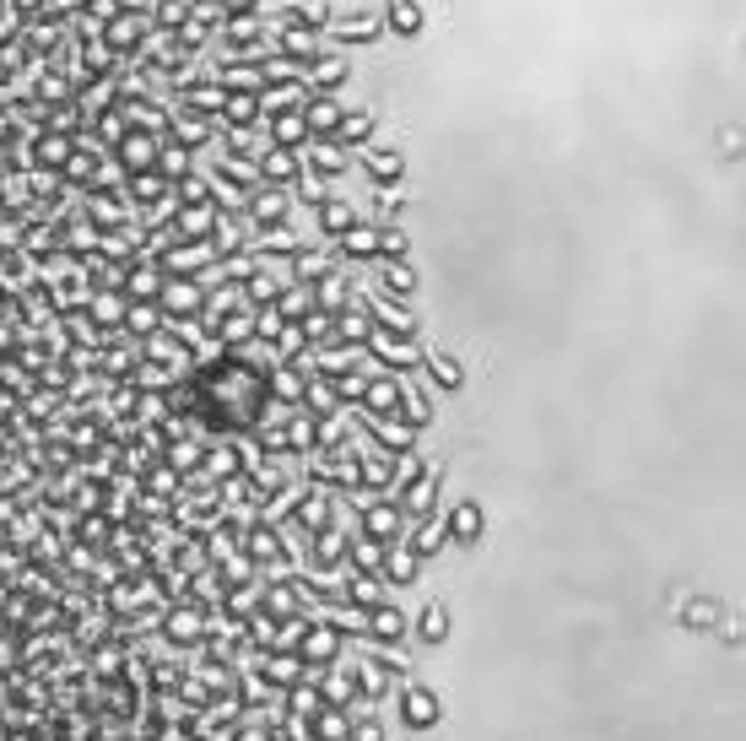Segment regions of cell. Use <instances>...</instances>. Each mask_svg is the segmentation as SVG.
<instances>
[{
  "label": "cell",
  "mask_w": 746,
  "mask_h": 741,
  "mask_svg": "<svg viewBox=\"0 0 746 741\" xmlns=\"http://www.w3.org/2000/svg\"><path fill=\"white\" fill-rule=\"evenodd\" d=\"M158 309H163L168 326H190L206 314V282L201 277H168L158 292Z\"/></svg>",
  "instance_id": "1"
},
{
  "label": "cell",
  "mask_w": 746,
  "mask_h": 741,
  "mask_svg": "<svg viewBox=\"0 0 746 741\" xmlns=\"http://www.w3.org/2000/svg\"><path fill=\"white\" fill-rule=\"evenodd\" d=\"M292 655L303 660L309 677H314V671H331V665H341V633H335L331 622L309 618V628H303L298 644H292Z\"/></svg>",
  "instance_id": "2"
},
{
  "label": "cell",
  "mask_w": 746,
  "mask_h": 741,
  "mask_svg": "<svg viewBox=\"0 0 746 741\" xmlns=\"http://www.w3.org/2000/svg\"><path fill=\"white\" fill-rule=\"evenodd\" d=\"M406 514H401V503L395 498H369L363 509H357V535H369L379 547H390V541H401L406 535Z\"/></svg>",
  "instance_id": "3"
},
{
  "label": "cell",
  "mask_w": 746,
  "mask_h": 741,
  "mask_svg": "<svg viewBox=\"0 0 746 741\" xmlns=\"http://www.w3.org/2000/svg\"><path fill=\"white\" fill-rule=\"evenodd\" d=\"M438 493H444V471L438 465H422L412 482L395 493V503H401L406 520H427V514H438Z\"/></svg>",
  "instance_id": "4"
},
{
  "label": "cell",
  "mask_w": 746,
  "mask_h": 741,
  "mask_svg": "<svg viewBox=\"0 0 746 741\" xmlns=\"http://www.w3.org/2000/svg\"><path fill=\"white\" fill-rule=\"evenodd\" d=\"M158 147H163V136H158L152 124H130L124 141L109 152V158H114V163L124 168V179H130V173H147V168L158 163Z\"/></svg>",
  "instance_id": "5"
},
{
  "label": "cell",
  "mask_w": 746,
  "mask_h": 741,
  "mask_svg": "<svg viewBox=\"0 0 746 741\" xmlns=\"http://www.w3.org/2000/svg\"><path fill=\"white\" fill-rule=\"evenodd\" d=\"M401 720H406V731H438V720H444V703L438 693L427 688V682H406L401 688Z\"/></svg>",
  "instance_id": "6"
},
{
  "label": "cell",
  "mask_w": 746,
  "mask_h": 741,
  "mask_svg": "<svg viewBox=\"0 0 746 741\" xmlns=\"http://www.w3.org/2000/svg\"><path fill=\"white\" fill-rule=\"evenodd\" d=\"M363 314H369L373 330H390V336H406V341L422 336L412 303H395V298H384V292H369V298H363Z\"/></svg>",
  "instance_id": "7"
},
{
  "label": "cell",
  "mask_w": 746,
  "mask_h": 741,
  "mask_svg": "<svg viewBox=\"0 0 746 741\" xmlns=\"http://www.w3.org/2000/svg\"><path fill=\"white\" fill-rule=\"evenodd\" d=\"M303 173H309V168H303V152H282V147L254 152V179L271 184V190H292Z\"/></svg>",
  "instance_id": "8"
},
{
  "label": "cell",
  "mask_w": 746,
  "mask_h": 741,
  "mask_svg": "<svg viewBox=\"0 0 746 741\" xmlns=\"http://www.w3.org/2000/svg\"><path fill=\"white\" fill-rule=\"evenodd\" d=\"M98 43H103L114 60H130V54L147 43V17H135V11H120V17H109V22L98 28Z\"/></svg>",
  "instance_id": "9"
},
{
  "label": "cell",
  "mask_w": 746,
  "mask_h": 741,
  "mask_svg": "<svg viewBox=\"0 0 746 741\" xmlns=\"http://www.w3.org/2000/svg\"><path fill=\"white\" fill-rule=\"evenodd\" d=\"M412 633V622L401 618V607L379 601L373 612H363V644H379V650H401V639Z\"/></svg>",
  "instance_id": "10"
},
{
  "label": "cell",
  "mask_w": 746,
  "mask_h": 741,
  "mask_svg": "<svg viewBox=\"0 0 746 741\" xmlns=\"http://www.w3.org/2000/svg\"><path fill=\"white\" fill-rule=\"evenodd\" d=\"M303 569H309V574H341V569H346V531H341V525H331V531L309 535Z\"/></svg>",
  "instance_id": "11"
},
{
  "label": "cell",
  "mask_w": 746,
  "mask_h": 741,
  "mask_svg": "<svg viewBox=\"0 0 746 741\" xmlns=\"http://www.w3.org/2000/svg\"><path fill=\"white\" fill-rule=\"evenodd\" d=\"M331 249H335V260H352V266H363V260H369V266H373V260L384 254V228H379V222H352Z\"/></svg>",
  "instance_id": "12"
},
{
  "label": "cell",
  "mask_w": 746,
  "mask_h": 741,
  "mask_svg": "<svg viewBox=\"0 0 746 741\" xmlns=\"http://www.w3.org/2000/svg\"><path fill=\"white\" fill-rule=\"evenodd\" d=\"M335 266H341V260H335V249H331V244H303V249H298V254L288 260V282L320 288V282L331 277Z\"/></svg>",
  "instance_id": "13"
},
{
  "label": "cell",
  "mask_w": 746,
  "mask_h": 741,
  "mask_svg": "<svg viewBox=\"0 0 746 741\" xmlns=\"http://www.w3.org/2000/svg\"><path fill=\"white\" fill-rule=\"evenodd\" d=\"M320 39L335 43V49H363V43H379V39H384V22H379L373 11H357V17H341V22H331Z\"/></svg>",
  "instance_id": "14"
},
{
  "label": "cell",
  "mask_w": 746,
  "mask_h": 741,
  "mask_svg": "<svg viewBox=\"0 0 746 741\" xmlns=\"http://www.w3.org/2000/svg\"><path fill=\"white\" fill-rule=\"evenodd\" d=\"M265 141L271 147H282V152H303L309 147V124H303V103H292V109H276V114H265Z\"/></svg>",
  "instance_id": "15"
},
{
  "label": "cell",
  "mask_w": 746,
  "mask_h": 741,
  "mask_svg": "<svg viewBox=\"0 0 746 741\" xmlns=\"http://www.w3.org/2000/svg\"><path fill=\"white\" fill-rule=\"evenodd\" d=\"M482 531H487V514H482V503H476V498L450 503V514H444V535H450V547H476Z\"/></svg>",
  "instance_id": "16"
},
{
  "label": "cell",
  "mask_w": 746,
  "mask_h": 741,
  "mask_svg": "<svg viewBox=\"0 0 746 741\" xmlns=\"http://www.w3.org/2000/svg\"><path fill=\"white\" fill-rule=\"evenodd\" d=\"M163 266L158 260H135V266H124L120 277V298L124 303H158V292H163Z\"/></svg>",
  "instance_id": "17"
},
{
  "label": "cell",
  "mask_w": 746,
  "mask_h": 741,
  "mask_svg": "<svg viewBox=\"0 0 746 741\" xmlns=\"http://www.w3.org/2000/svg\"><path fill=\"white\" fill-rule=\"evenodd\" d=\"M357 412L363 417H401V373H369Z\"/></svg>",
  "instance_id": "18"
},
{
  "label": "cell",
  "mask_w": 746,
  "mask_h": 741,
  "mask_svg": "<svg viewBox=\"0 0 746 741\" xmlns=\"http://www.w3.org/2000/svg\"><path fill=\"white\" fill-rule=\"evenodd\" d=\"M303 168H309L320 184H335V179H346L352 152H346V147H335V141H309V147H303Z\"/></svg>",
  "instance_id": "19"
},
{
  "label": "cell",
  "mask_w": 746,
  "mask_h": 741,
  "mask_svg": "<svg viewBox=\"0 0 746 741\" xmlns=\"http://www.w3.org/2000/svg\"><path fill=\"white\" fill-rule=\"evenodd\" d=\"M357 422L369 428L373 450H384V454H412L416 450V433L401 422V417H363L357 412Z\"/></svg>",
  "instance_id": "20"
},
{
  "label": "cell",
  "mask_w": 746,
  "mask_h": 741,
  "mask_svg": "<svg viewBox=\"0 0 746 741\" xmlns=\"http://www.w3.org/2000/svg\"><path fill=\"white\" fill-rule=\"evenodd\" d=\"M346 82H352V66H346L335 49H325V54H320V60L303 71V87H309V92H325V98H335Z\"/></svg>",
  "instance_id": "21"
},
{
  "label": "cell",
  "mask_w": 746,
  "mask_h": 741,
  "mask_svg": "<svg viewBox=\"0 0 746 741\" xmlns=\"http://www.w3.org/2000/svg\"><path fill=\"white\" fill-rule=\"evenodd\" d=\"M163 277H206L211 271V244H168L158 254Z\"/></svg>",
  "instance_id": "22"
},
{
  "label": "cell",
  "mask_w": 746,
  "mask_h": 741,
  "mask_svg": "<svg viewBox=\"0 0 746 741\" xmlns=\"http://www.w3.org/2000/svg\"><path fill=\"white\" fill-rule=\"evenodd\" d=\"M341 98H325V92H309L303 98V124H309V141H331L335 124H341Z\"/></svg>",
  "instance_id": "23"
},
{
  "label": "cell",
  "mask_w": 746,
  "mask_h": 741,
  "mask_svg": "<svg viewBox=\"0 0 746 741\" xmlns=\"http://www.w3.org/2000/svg\"><path fill=\"white\" fill-rule=\"evenodd\" d=\"M82 320H87L92 330H103V336H120V326H124V298H120V288L92 292V298H87V309H82Z\"/></svg>",
  "instance_id": "24"
},
{
  "label": "cell",
  "mask_w": 746,
  "mask_h": 741,
  "mask_svg": "<svg viewBox=\"0 0 746 741\" xmlns=\"http://www.w3.org/2000/svg\"><path fill=\"white\" fill-rule=\"evenodd\" d=\"M352 303H357V298H352V271H346V260H341V266H335L331 277H325V282H320V288H314V309H320V314H346V309H352Z\"/></svg>",
  "instance_id": "25"
},
{
  "label": "cell",
  "mask_w": 746,
  "mask_h": 741,
  "mask_svg": "<svg viewBox=\"0 0 746 741\" xmlns=\"http://www.w3.org/2000/svg\"><path fill=\"white\" fill-rule=\"evenodd\" d=\"M373 266H379V288L373 292H384V298H395V303H412L416 298L412 260H373Z\"/></svg>",
  "instance_id": "26"
},
{
  "label": "cell",
  "mask_w": 746,
  "mask_h": 741,
  "mask_svg": "<svg viewBox=\"0 0 746 741\" xmlns=\"http://www.w3.org/2000/svg\"><path fill=\"white\" fill-rule=\"evenodd\" d=\"M260 103L254 98H222L216 103V130H233V136H254L260 130Z\"/></svg>",
  "instance_id": "27"
},
{
  "label": "cell",
  "mask_w": 746,
  "mask_h": 741,
  "mask_svg": "<svg viewBox=\"0 0 746 741\" xmlns=\"http://www.w3.org/2000/svg\"><path fill=\"white\" fill-rule=\"evenodd\" d=\"M373 130H379V114H373V109H346L331 141L335 147H346V152H357V147H369L373 141Z\"/></svg>",
  "instance_id": "28"
},
{
  "label": "cell",
  "mask_w": 746,
  "mask_h": 741,
  "mask_svg": "<svg viewBox=\"0 0 746 741\" xmlns=\"http://www.w3.org/2000/svg\"><path fill=\"white\" fill-rule=\"evenodd\" d=\"M363 168H369V179L379 190H395V184L406 179V158H401L395 147H369V152H363Z\"/></svg>",
  "instance_id": "29"
},
{
  "label": "cell",
  "mask_w": 746,
  "mask_h": 741,
  "mask_svg": "<svg viewBox=\"0 0 746 741\" xmlns=\"http://www.w3.org/2000/svg\"><path fill=\"white\" fill-rule=\"evenodd\" d=\"M379 579H384V584H416V579H422V558H416L406 541H390V547H384V569H379Z\"/></svg>",
  "instance_id": "30"
},
{
  "label": "cell",
  "mask_w": 746,
  "mask_h": 741,
  "mask_svg": "<svg viewBox=\"0 0 746 741\" xmlns=\"http://www.w3.org/2000/svg\"><path fill=\"white\" fill-rule=\"evenodd\" d=\"M379 22H384V28H390V33H395V39H416V33H422V28H427V11H422V6H416V0H390V6H384V17H379Z\"/></svg>",
  "instance_id": "31"
},
{
  "label": "cell",
  "mask_w": 746,
  "mask_h": 741,
  "mask_svg": "<svg viewBox=\"0 0 746 741\" xmlns=\"http://www.w3.org/2000/svg\"><path fill=\"white\" fill-rule=\"evenodd\" d=\"M288 288V277H276V271H265V266H260V271H254V277H249L244 288V309L249 314H260V309H271V303H276V292Z\"/></svg>",
  "instance_id": "32"
},
{
  "label": "cell",
  "mask_w": 746,
  "mask_h": 741,
  "mask_svg": "<svg viewBox=\"0 0 746 741\" xmlns=\"http://www.w3.org/2000/svg\"><path fill=\"white\" fill-rule=\"evenodd\" d=\"M346 569H352V574H373V579H379V569H384V547L369 541V535L346 531Z\"/></svg>",
  "instance_id": "33"
},
{
  "label": "cell",
  "mask_w": 746,
  "mask_h": 741,
  "mask_svg": "<svg viewBox=\"0 0 746 741\" xmlns=\"http://www.w3.org/2000/svg\"><path fill=\"white\" fill-rule=\"evenodd\" d=\"M369 314H363V303H352L346 314H335V347H346V352H363V341H369Z\"/></svg>",
  "instance_id": "34"
},
{
  "label": "cell",
  "mask_w": 746,
  "mask_h": 741,
  "mask_svg": "<svg viewBox=\"0 0 746 741\" xmlns=\"http://www.w3.org/2000/svg\"><path fill=\"white\" fill-rule=\"evenodd\" d=\"M309 309H314V288H303V282H288V288L276 292V303H271V314H276L282 326H298Z\"/></svg>",
  "instance_id": "35"
},
{
  "label": "cell",
  "mask_w": 746,
  "mask_h": 741,
  "mask_svg": "<svg viewBox=\"0 0 746 741\" xmlns=\"http://www.w3.org/2000/svg\"><path fill=\"white\" fill-rule=\"evenodd\" d=\"M303 731H309V741H346V709L320 703V709L303 720Z\"/></svg>",
  "instance_id": "36"
},
{
  "label": "cell",
  "mask_w": 746,
  "mask_h": 741,
  "mask_svg": "<svg viewBox=\"0 0 746 741\" xmlns=\"http://www.w3.org/2000/svg\"><path fill=\"white\" fill-rule=\"evenodd\" d=\"M211 341H216V347H244V341H254V314H249V309L222 314V320L211 326Z\"/></svg>",
  "instance_id": "37"
},
{
  "label": "cell",
  "mask_w": 746,
  "mask_h": 741,
  "mask_svg": "<svg viewBox=\"0 0 746 741\" xmlns=\"http://www.w3.org/2000/svg\"><path fill=\"white\" fill-rule=\"evenodd\" d=\"M314 217H320V233H325V239H341V233H346V228H352V222H357V211L346 207V201H341V196H331V201H320V207H314Z\"/></svg>",
  "instance_id": "38"
},
{
  "label": "cell",
  "mask_w": 746,
  "mask_h": 741,
  "mask_svg": "<svg viewBox=\"0 0 746 741\" xmlns=\"http://www.w3.org/2000/svg\"><path fill=\"white\" fill-rule=\"evenodd\" d=\"M416 639H422L427 650L450 639V607H444V601H427V607H422V618H416Z\"/></svg>",
  "instance_id": "39"
},
{
  "label": "cell",
  "mask_w": 746,
  "mask_h": 741,
  "mask_svg": "<svg viewBox=\"0 0 746 741\" xmlns=\"http://www.w3.org/2000/svg\"><path fill=\"white\" fill-rule=\"evenodd\" d=\"M422 369L433 373L438 390H460V384H465V369H460V358H450V352H433V347H427V352H422Z\"/></svg>",
  "instance_id": "40"
},
{
  "label": "cell",
  "mask_w": 746,
  "mask_h": 741,
  "mask_svg": "<svg viewBox=\"0 0 746 741\" xmlns=\"http://www.w3.org/2000/svg\"><path fill=\"white\" fill-rule=\"evenodd\" d=\"M124 336L130 341H141V336H152V330H163V309L158 303H124Z\"/></svg>",
  "instance_id": "41"
},
{
  "label": "cell",
  "mask_w": 746,
  "mask_h": 741,
  "mask_svg": "<svg viewBox=\"0 0 746 741\" xmlns=\"http://www.w3.org/2000/svg\"><path fill=\"white\" fill-rule=\"evenodd\" d=\"M179 482H184V477H179L168 460H158V465L141 477V493H147V498H168V503H173V498H179Z\"/></svg>",
  "instance_id": "42"
},
{
  "label": "cell",
  "mask_w": 746,
  "mask_h": 741,
  "mask_svg": "<svg viewBox=\"0 0 746 741\" xmlns=\"http://www.w3.org/2000/svg\"><path fill=\"white\" fill-rule=\"evenodd\" d=\"M158 173H163L168 184H179V179H184V173H190V168H195V152H184V147H173V141H163V147H158Z\"/></svg>",
  "instance_id": "43"
},
{
  "label": "cell",
  "mask_w": 746,
  "mask_h": 741,
  "mask_svg": "<svg viewBox=\"0 0 746 741\" xmlns=\"http://www.w3.org/2000/svg\"><path fill=\"white\" fill-rule=\"evenodd\" d=\"M346 741H390V737H384V720L373 709H346Z\"/></svg>",
  "instance_id": "44"
},
{
  "label": "cell",
  "mask_w": 746,
  "mask_h": 741,
  "mask_svg": "<svg viewBox=\"0 0 746 741\" xmlns=\"http://www.w3.org/2000/svg\"><path fill=\"white\" fill-rule=\"evenodd\" d=\"M298 336H303L309 347H325V341L335 336V320H331V314H320V309H309V314L298 320Z\"/></svg>",
  "instance_id": "45"
},
{
  "label": "cell",
  "mask_w": 746,
  "mask_h": 741,
  "mask_svg": "<svg viewBox=\"0 0 746 741\" xmlns=\"http://www.w3.org/2000/svg\"><path fill=\"white\" fill-rule=\"evenodd\" d=\"M395 217H401V190H379V196H373V222L390 228Z\"/></svg>",
  "instance_id": "46"
},
{
  "label": "cell",
  "mask_w": 746,
  "mask_h": 741,
  "mask_svg": "<svg viewBox=\"0 0 746 741\" xmlns=\"http://www.w3.org/2000/svg\"><path fill=\"white\" fill-rule=\"evenodd\" d=\"M682 618H687V622H714L719 612H714V601H693V607H687Z\"/></svg>",
  "instance_id": "47"
}]
</instances>
